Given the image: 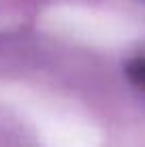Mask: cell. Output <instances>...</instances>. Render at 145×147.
I'll return each mask as SVG.
<instances>
[{"instance_id": "6da1fadb", "label": "cell", "mask_w": 145, "mask_h": 147, "mask_svg": "<svg viewBox=\"0 0 145 147\" xmlns=\"http://www.w3.org/2000/svg\"><path fill=\"white\" fill-rule=\"evenodd\" d=\"M128 77L137 85H143L145 88V58H137L128 64Z\"/></svg>"}]
</instances>
